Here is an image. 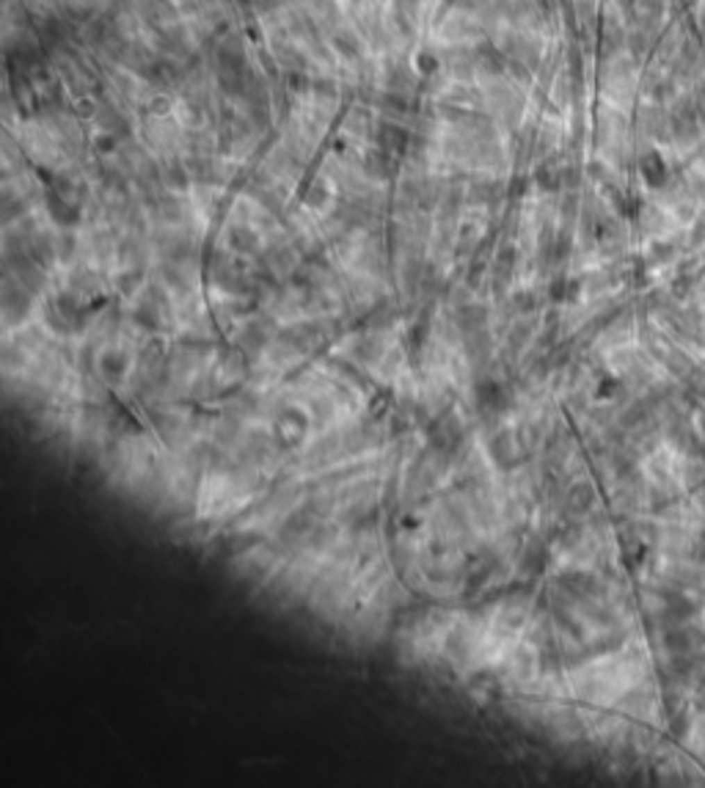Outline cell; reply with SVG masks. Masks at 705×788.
Listing matches in <instances>:
<instances>
[{"label": "cell", "instance_id": "cell-1", "mask_svg": "<svg viewBox=\"0 0 705 788\" xmlns=\"http://www.w3.org/2000/svg\"><path fill=\"white\" fill-rule=\"evenodd\" d=\"M378 147L381 149H386V152H392V155H397V152H405V147H408V133L402 130V127H397V124H389V122H383L381 127H378Z\"/></svg>", "mask_w": 705, "mask_h": 788}, {"label": "cell", "instance_id": "cell-2", "mask_svg": "<svg viewBox=\"0 0 705 788\" xmlns=\"http://www.w3.org/2000/svg\"><path fill=\"white\" fill-rule=\"evenodd\" d=\"M331 42H333L336 53L345 56V58H358V56H361V42H358L356 33H350V31H336V33L331 36Z\"/></svg>", "mask_w": 705, "mask_h": 788}, {"label": "cell", "instance_id": "cell-3", "mask_svg": "<svg viewBox=\"0 0 705 788\" xmlns=\"http://www.w3.org/2000/svg\"><path fill=\"white\" fill-rule=\"evenodd\" d=\"M667 615H670L672 623H686L695 615V604L689 598H683V596H675V598L667 601Z\"/></svg>", "mask_w": 705, "mask_h": 788}, {"label": "cell", "instance_id": "cell-4", "mask_svg": "<svg viewBox=\"0 0 705 788\" xmlns=\"http://www.w3.org/2000/svg\"><path fill=\"white\" fill-rule=\"evenodd\" d=\"M664 642H667V648L672 650V653H689V648H692V634L686 629H675L667 631V637H664Z\"/></svg>", "mask_w": 705, "mask_h": 788}, {"label": "cell", "instance_id": "cell-5", "mask_svg": "<svg viewBox=\"0 0 705 788\" xmlns=\"http://www.w3.org/2000/svg\"><path fill=\"white\" fill-rule=\"evenodd\" d=\"M441 69V58L433 50H422L416 53V72L419 75H436Z\"/></svg>", "mask_w": 705, "mask_h": 788}, {"label": "cell", "instance_id": "cell-6", "mask_svg": "<svg viewBox=\"0 0 705 788\" xmlns=\"http://www.w3.org/2000/svg\"><path fill=\"white\" fill-rule=\"evenodd\" d=\"M645 177H647L653 185H661V182H664L667 168H664V163L656 158V155H650V158L645 160Z\"/></svg>", "mask_w": 705, "mask_h": 788}, {"label": "cell", "instance_id": "cell-7", "mask_svg": "<svg viewBox=\"0 0 705 788\" xmlns=\"http://www.w3.org/2000/svg\"><path fill=\"white\" fill-rule=\"evenodd\" d=\"M408 83H410V75H408L405 69H399V67H397V69L389 72V88H392V91H405V88H408Z\"/></svg>", "mask_w": 705, "mask_h": 788}, {"label": "cell", "instance_id": "cell-8", "mask_svg": "<svg viewBox=\"0 0 705 788\" xmlns=\"http://www.w3.org/2000/svg\"><path fill=\"white\" fill-rule=\"evenodd\" d=\"M397 3H399V8H402L405 14H413L416 6H419V0H397Z\"/></svg>", "mask_w": 705, "mask_h": 788}, {"label": "cell", "instance_id": "cell-9", "mask_svg": "<svg viewBox=\"0 0 705 788\" xmlns=\"http://www.w3.org/2000/svg\"><path fill=\"white\" fill-rule=\"evenodd\" d=\"M703 433H705V419H703Z\"/></svg>", "mask_w": 705, "mask_h": 788}]
</instances>
